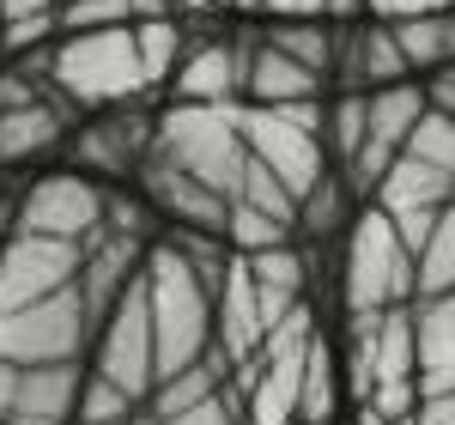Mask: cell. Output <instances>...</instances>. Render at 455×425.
<instances>
[{"label":"cell","mask_w":455,"mask_h":425,"mask_svg":"<svg viewBox=\"0 0 455 425\" xmlns=\"http://www.w3.org/2000/svg\"><path fill=\"white\" fill-rule=\"evenodd\" d=\"M146 298H152V334H158V383L176 371H195L212 358V285L195 261L158 237L146 249Z\"/></svg>","instance_id":"1"},{"label":"cell","mask_w":455,"mask_h":425,"mask_svg":"<svg viewBox=\"0 0 455 425\" xmlns=\"http://www.w3.org/2000/svg\"><path fill=\"white\" fill-rule=\"evenodd\" d=\"M49 85H55V92H61L73 109H122V104H134L140 92H152L134 25L55 36Z\"/></svg>","instance_id":"2"},{"label":"cell","mask_w":455,"mask_h":425,"mask_svg":"<svg viewBox=\"0 0 455 425\" xmlns=\"http://www.w3.org/2000/svg\"><path fill=\"white\" fill-rule=\"evenodd\" d=\"M419 298V255L395 231L383 207H358L347 225V255H340V304L347 317H383L395 304Z\"/></svg>","instance_id":"3"},{"label":"cell","mask_w":455,"mask_h":425,"mask_svg":"<svg viewBox=\"0 0 455 425\" xmlns=\"http://www.w3.org/2000/svg\"><path fill=\"white\" fill-rule=\"evenodd\" d=\"M237 116V128H243L249 152L274 171V177L298 195V207H304V195H310L315 182L328 177V104L310 98V104H231Z\"/></svg>","instance_id":"4"},{"label":"cell","mask_w":455,"mask_h":425,"mask_svg":"<svg viewBox=\"0 0 455 425\" xmlns=\"http://www.w3.org/2000/svg\"><path fill=\"white\" fill-rule=\"evenodd\" d=\"M152 152L182 164L188 177H201L207 188H219L225 201L237 195L249 164V140L237 128L231 104H182L176 98L171 109H158V134H152Z\"/></svg>","instance_id":"5"},{"label":"cell","mask_w":455,"mask_h":425,"mask_svg":"<svg viewBox=\"0 0 455 425\" xmlns=\"http://www.w3.org/2000/svg\"><path fill=\"white\" fill-rule=\"evenodd\" d=\"M92 371L109 377V383H122L140 407L152 401V389H158V334H152L146 268H140V280L109 304V317L98 322V334H92Z\"/></svg>","instance_id":"6"},{"label":"cell","mask_w":455,"mask_h":425,"mask_svg":"<svg viewBox=\"0 0 455 425\" xmlns=\"http://www.w3.org/2000/svg\"><path fill=\"white\" fill-rule=\"evenodd\" d=\"M98 334V322H92V304H85V292L68 285V292H55V298H43V304H25V310H6L0 317V358H12V365H73V358L85 353V341Z\"/></svg>","instance_id":"7"},{"label":"cell","mask_w":455,"mask_h":425,"mask_svg":"<svg viewBox=\"0 0 455 425\" xmlns=\"http://www.w3.org/2000/svg\"><path fill=\"white\" fill-rule=\"evenodd\" d=\"M12 225L43 231V237H68V244H92L109 225V188L92 182L85 171H43L19 188Z\"/></svg>","instance_id":"8"},{"label":"cell","mask_w":455,"mask_h":425,"mask_svg":"<svg viewBox=\"0 0 455 425\" xmlns=\"http://www.w3.org/2000/svg\"><path fill=\"white\" fill-rule=\"evenodd\" d=\"M79 274H85V244L43 237V231H19L12 225L6 244H0V317L79 285Z\"/></svg>","instance_id":"9"},{"label":"cell","mask_w":455,"mask_h":425,"mask_svg":"<svg viewBox=\"0 0 455 425\" xmlns=\"http://www.w3.org/2000/svg\"><path fill=\"white\" fill-rule=\"evenodd\" d=\"M450 201H455V171L431 164L419 152H401V158L388 164V177L377 182V195H371V207H383L388 219H395V231L407 237L413 255H419L425 237L437 231V219H443Z\"/></svg>","instance_id":"10"},{"label":"cell","mask_w":455,"mask_h":425,"mask_svg":"<svg viewBox=\"0 0 455 425\" xmlns=\"http://www.w3.org/2000/svg\"><path fill=\"white\" fill-rule=\"evenodd\" d=\"M425 109H431V85H419V79H401V85L371 92V128H364L358 158L347 164V182L358 195H377V182H383L388 164L407 152V140H413Z\"/></svg>","instance_id":"11"},{"label":"cell","mask_w":455,"mask_h":425,"mask_svg":"<svg viewBox=\"0 0 455 425\" xmlns=\"http://www.w3.org/2000/svg\"><path fill=\"white\" fill-rule=\"evenodd\" d=\"M140 177V195L152 212H164L171 219V231H207V237H225V225H231V201L207 188L201 177H188L182 164L171 158H158V152H146V164L134 171Z\"/></svg>","instance_id":"12"},{"label":"cell","mask_w":455,"mask_h":425,"mask_svg":"<svg viewBox=\"0 0 455 425\" xmlns=\"http://www.w3.org/2000/svg\"><path fill=\"white\" fill-rule=\"evenodd\" d=\"M152 134H158V116H122V109H98L79 134H73V164L92 177H128L140 171L146 152H152Z\"/></svg>","instance_id":"13"},{"label":"cell","mask_w":455,"mask_h":425,"mask_svg":"<svg viewBox=\"0 0 455 425\" xmlns=\"http://www.w3.org/2000/svg\"><path fill=\"white\" fill-rule=\"evenodd\" d=\"M68 98L49 92V98H31V104L0 109V171H19V164H36L49 152H61L73 140V116Z\"/></svg>","instance_id":"14"},{"label":"cell","mask_w":455,"mask_h":425,"mask_svg":"<svg viewBox=\"0 0 455 425\" xmlns=\"http://www.w3.org/2000/svg\"><path fill=\"white\" fill-rule=\"evenodd\" d=\"M79 389H85V365H31L19 371V389L6 407V425H73L79 420Z\"/></svg>","instance_id":"15"},{"label":"cell","mask_w":455,"mask_h":425,"mask_svg":"<svg viewBox=\"0 0 455 425\" xmlns=\"http://www.w3.org/2000/svg\"><path fill=\"white\" fill-rule=\"evenodd\" d=\"M249 85V49L237 43H195L176 68V98L182 104H243Z\"/></svg>","instance_id":"16"},{"label":"cell","mask_w":455,"mask_h":425,"mask_svg":"<svg viewBox=\"0 0 455 425\" xmlns=\"http://www.w3.org/2000/svg\"><path fill=\"white\" fill-rule=\"evenodd\" d=\"M310 98H322V73H310L304 61H291L285 49H274V43H255L249 49V85H243V104H310Z\"/></svg>","instance_id":"17"},{"label":"cell","mask_w":455,"mask_h":425,"mask_svg":"<svg viewBox=\"0 0 455 425\" xmlns=\"http://www.w3.org/2000/svg\"><path fill=\"white\" fill-rule=\"evenodd\" d=\"M243 261H249V274H255V298H261L267 328L285 322L298 304H304V280H310V268H304V255H298L291 244L261 249V255H243Z\"/></svg>","instance_id":"18"},{"label":"cell","mask_w":455,"mask_h":425,"mask_svg":"<svg viewBox=\"0 0 455 425\" xmlns=\"http://www.w3.org/2000/svg\"><path fill=\"white\" fill-rule=\"evenodd\" d=\"M340 389H347V371H340L334 347L315 334V341H310V358H304V401H298V425H328V420H334Z\"/></svg>","instance_id":"19"},{"label":"cell","mask_w":455,"mask_h":425,"mask_svg":"<svg viewBox=\"0 0 455 425\" xmlns=\"http://www.w3.org/2000/svg\"><path fill=\"white\" fill-rule=\"evenodd\" d=\"M267 43H274V49H285L291 61H304L310 73H322V79L340 68V31H334L328 19H298V25H274V31H267Z\"/></svg>","instance_id":"20"},{"label":"cell","mask_w":455,"mask_h":425,"mask_svg":"<svg viewBox=\"0 0 455 425\" xmlns=\"http://www.w3.org/2000/svg\"><path fill=\"white\" fill-rule=\"evenodd\" d=\"M413 334H419V371L455 365V292L413 298Z\"/></svg>","instance_id":"21"},{"label":"cell","mask_w":455,"mask_h":425,"mask_svg":"<svg viewBox=\"0 0 455 425\" xmlns=\"http://www.w3.org/2000/svg\"><path fill=\"white\" fill-rule=\"evenodd\" d=\"M219 365H195V371H176V377H164L158 389H152V401H146V413H158V420H176V413H188V407H201V401H212L219 395Z\"/></svg>","instance_id":"22"},{"label":"cell","mask_w":455,"mask_h":425,"mask_svg":"<svg viewBox=\"0 0 455 425\" xmlns=\"http://www.w3.org/2000/svg\"><path fill=\"white\" fill-rule=\"evenodd\" d=\"M364 128H371V92H340V98L328 104V152H334V164H340V171L358 158Z\"/></svg>","instance_id":"23"},{"label":"cell","mask_w":455,"mask_h":425,"mask_svg":"<svg viewBox=\"0 0 455 425\" xmlns=\"http://www.w3.org/2000/svg\"><path fill=\"white\" fill-rule=\"evenodd\" d=\"M231 201H243V207H255V212H274L280 225H291V231H298V195H291V188H285V182L274 177L255 152H249L243 182H237V195H231Z\"/></svg>","instance_id":"24"},{"label":"cell","mask_w":455,"mask_h":425,"mask_svg":"<svg viewBox=\"0 0 455 425\" xmlns=\"http://www.w3.org/2000/svg\"><path fill=\"white\" fill-rule=\"evenodd\" d=\"M134 36H140V61H146V79L152 85H164V79H176V68H182V25H176L171 12L164 19H140L134 25Z\"/></svg>","instance_id":"25"},{"label":"cell","mask_w":455,"mask_h":425,"mask_svg":"<svg viewBox=\"0 0 455 425\" xmlns=\"http://www.w3.org/2000/svg\"><path fill=\"white\" fill-rule=\"evenodd\" d=\"M437 292H455V201L419 249V298H437Z\"/></svg>","instance_id":"26"},{"label":"cell","mask_w":455,"mask_h":425,"mask_svg":"<svg viewBox=\"0 0 455 425\" xmlns=\"http://www.w3.org/2000/svg\"><path fill=\"white\" fill-rule=\"evenodd\" d=\"M225 244L237 255H261V249H280L291 244V225H280L274 212H255L243 201H231V225H225Z\"/></svg>","instance_id":"27"},{"label":"cell","mask_w":455,"mask_h":425,"mask_svg":"<svg viewBox=\"0 0 455 425\" xmlns=\"http://www.w3.org/2000/svg\"><path fill=\"white\" fill-rule=\"evenodd\" d=\"M116 25H140V0H61V36L116 31Z\"/></svg>","instance_id":"28"},{"label":"cell","mask_w":455,"mask_h":425,"mask_svg":"<svg viewBox=\"0 0 455 425\" xmlns=\"http://www.w3.org/2000/svg\"><path fill=\"white\" fill-rule=\"evenodd\" d=\"M347 195H352V182L347 177H322L304 195V207H298V231H315V237H328L334 225H340V212H347Z\"/></svg>","instance_id":"29"},{"label":"cell","mask_w":455,"mask_h":425,"mask_svg":"<svg viewBox=\"0 0 455 425\" xmlns=\"http://www.w3.org/2000/svg\"><path fill=\"white\" fill-rule=\"evenodd\" d=\"M140 413V401L122 389V383H109L98 371H85V389H79V420H134Z\"/></svg>","instance_id":"30"},{"label":"cell","mask_w":455,"mask_h":425,"mask_svg":"<svg viewBox=\"0 0 455 425\" xmlns=\"http://www.w3.org/2000/svg\"><path fill=\"white\" fill-rule=\"evenodd\" d=\"M164 425H243V407H237V395H212V401H201V407H188V413H176V420Z\"/></svg>","instance_id":"31"},{"label":"cell","mask_w":455,"mask_h":425,"mask_svg":"<svg viewBox=\"0 0 455 425\" xmlns=\"http://www.w3.org/2000/svg\"><path fill=\"white\" fill-rule=\"evenodd\" d=\"M455 12V0H371V19H431Z\"/></svg>","instance_id":"32"},{"label":"cell","mask_w":455,"mask_h":425,"mask_svg":"<svg viewBox=\"0 0 455 425\" xmlns=\"http://www.w3.org/2000/svg\"><path fill=\"white\" fill-rule=\"evenodd\" d=\"M261 12L280 19V25H298V19H328V0H261ZM328 25H334V19H328Z\"/></svg>","instance_id":"33"},{"label":"cell","mask_w":455,"mask_h":425,"mask_svg":"<svg viewBox=\"0 0 455 425\" xmlns=\"http://www.w3.org/2000/svg\"><path fill=\"white\" fill-rule=\"evenodd\" d=\"M413 420L419 425H455V395H425Z\"/></svg>","instance_id":"34"},{"label":"cell","mask_w":455,"mask_h":425,"mask_svg":"<svg viewBox=\"0 0 455 425\" xmlns=\"http://www.w3.org/2000/svg\"><path fill=\"white\" fill-rule=\"evenodd\" d=\"M431 104H443L455 116V68H443V73H431Z\"/></svg>","instance_id":"35"},{"label":"cell","mask_w":455,"mask_h":425,"mask_svg":"<svg viewBox=\"0 0 455 425\" xmlns=\"http://www.w3.org/2000/svg\"><path fill=\"white\" fill-rule=\"evenodd\" d=\"M73 425H134V420H73Z\"/></svg>","instance_id":"36"},{"label":"cell","mask_w":455,"mask_h":425,"mask_svg":"<svg viewBox=\"0 0 455 425\" xmlns=\"http://www.w3.org/2000/svg\"><path fill=\"white\" fill-rule=\"evenodd\" d=\"M6 231H12V219H6V225H0V244H6Z\"/></svg>","instance_id":"37"},{"label":"cell","mask_w":455,"mask_h":425,"mask_svg":"<svg viewBox=\"0 0 455 425\" xmlns=\"http://www.w3.org/2000/svg\"><path fill=\"white\" fill-rule=\"evenodd\" d=\"M201 6H225V0H201Z\"/></svg>","instance_id":"38"},{"label":"cell","mask_w":455,"mask_h":425,"mask_svg":"<svg viewBox=\"0 0 455 425\" xmlns=\"http://www.w3.org/2000/svg\"><path fill=\"white\" fill-rule=\"evenodd\" d=\"M237 6H261V0H237Z\"/></svg>","instance_id":"39"}]
</instances>
